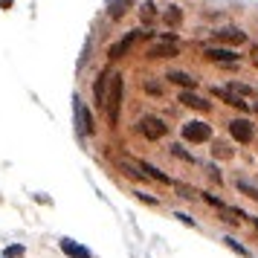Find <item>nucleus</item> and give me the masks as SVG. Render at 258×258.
Listing matches in <instances>:
<instances>
[{
    "label": "nucleus",
    "mask_w": 258,
    "mask_h": 258,
    "mask_svg": "<svg viewBox=\"0 0 258 258\" xmlns=\"http://www.w3.org/2000/svg\"><path fill=\"white\" fill-rule=\"evenodd\" d=\"M122 99H125V76L122 73H113L110 76V93L105 99V116L107 125H116L119 113H122Z\"/></svg>",
    "instance_id": "1"
},
{
    "label": "nucleus",
    "mask_w": 258,
    "mask_h": 258,
    "mask_svg": "<svg viewBox=\"0 0 258 258\" xmlns=\"http://www.w3.org/2000/svg\"><path fill=\"white\" fill-rule=\"evenodd\" d=\"M145 35H148V32H140V29H131V32H128L125 38H119L116 44H110V49H107V58H110V61L125 58V55L131 52V47H134V44H137L140 38H145Z\"/></svg>",
    "instance_id": "2"
},
{
    "label": "nucleus",
    "mask_w": 258,
    "mask_h": 258,
    "mask_svg": "<svg viewBox=\"0 0 258 258\" xmlns=\"http://www.w3.org/2000/svg\"><path fill=\"white\" fill-rule=\"evenodd\" d=\"M137 128H140V134L145 137V140H151V142L163 140L165 134H168V125H165L160 116H142Z\"/></svg>",
    "instance_id": "3"
},
{
    "label": "nucleus",
    "mask_w": 258,
    "mask_h": 258,
    "mask_svg": "<svg viewBox=\"0 0 258 258\" xmlns=\"http://www.w3.org/2000/svg\"><path fill=\"white\" fill-rule=\"evenodd\" d=\"M183 140L200 145V142L212 140V128L206 122H186V125H183Z\"/></svg>",
    "instance_id": "4"
},
{
    "label": "nucleus",
    "mask_w": 258,
    "mask_h": 258,
    "mask_svg": "<svg viewBox=\"0 0 258 258\" xmlns=\"http://www.w3.org/2000/svg\"><path fill=\"white\" fill-rule=\"evenodd\" d=\"M229 134H232L235 142H241V145H246V142H252V125H249V119H232L229 122Z\"/></svg>",
    "instance_id": "5"
},
{
    "label": "nucleus",
    "mask_w": 258,
    "mask_h": 258,
    "mask_svg": "<svg viewBox=\"0 0 258 258\" xmlns=\"http://www.w3.org/2000/svg\"><path fill=\"white\" fill-rule=\"evenodd\" d=\"M110 67H105V70L96 76V82H93V99H96V105L99 107H105V99H107V84H110Z\"/></svg>",
    "instance_id": "6"
},
{
    "label": "nucleus",
    "mask_w": 258,
    "mask_h": 258,
    "mask_svg": "<svg viewBox=\"0 0 258 258\" xmlns=\"http://www.w3.org/2000/svg\"><path fill=\"white\" fill-rule=\"evenodd\" d=\"M145 55H148L151 61H157V58H174V55H180V47H177V44H168V41H157V44L148 47Z\"/></svg>",
    "instance_id": "7"
},
{
    "label": "nucleus",
    "mask_w": 258,
    "mask_h": 258,
    "mask_svg": "<svg viewBox=\"0 0 258 258\" xmlns=\"http://www.w3.org/2000/svg\"><path fill=\"white\" fill-rule=\"evenodd\" d=\"M76 119H79V131H82V134H87V137H90V134L96 131V125H93V113H90V110L84 107V102L79 99V96H76Z\"/></svg>",
    "instance_id": "8"
},
{
    "label": "nucleus",
    "mask_w": 258,
    "mask_h": 258,
    "mask_svg": "<svg viewBox=\"0 0 258 258\" xmlns=\"http://www.w3.org/2000/svg\"><path fill=\"white\" fill-rule=\"evenodd\" d=\"M212 35L218 38V41H223V44H246V32L235 29V26H223L218 32H212Z\"/></svg>",
    "instance_id": "9"
},
{
    "label": "nucleus",
    "mask_w": 258,
    "mask_h": 258,
    "mask_svg": "<svg viewBox=\"0 0 258 258\" xmlns=\"http://www.w3.org/2000/svg\"><path fill=\"white\" fill-rule=\"evenodd\" d=\"M58 246H61V252H64V255H70V258H93L87 246L76 244L73 238H61V244H58Z\"/></svg>",
    "instance_id": "10"
},
{
    "label": "nucleus",
    "mask_w": 258,
    "mask_h": 258,
    "mask_svg": "<svg viewBox=\"0 0 258 258\" xmlns=\"http://www.w3.org/2000/svg\"><path fill=\"white\" fill-rule=\"evenodd\" d=\"M203 52H206V58H212V61H221V64H235V61H238V52H232V49L206 47Z\"/></svg>",
    "instance_id": "11"
},
{
    "label": "nucleus",
    "mask_w": 258,
    "mask_h": 258,
    "mask_svg": "<svg viewBox=\"0 0 258 258\" xmlns=\"http://www.w3.org/2000/svg\"><path fill=\"white\" fill-rule=\"evenodd\" d=\"M212 93L218 96V99H223L226 105H232V107H238V110H249V105H246L244 99H238L235 93H229L226 87H212Z\"/></svg>",
    "instance_id": "12"
},
{
    "label": "nucleus",
    "mask_w": 258,
    "mask_h": 258,
    "mask_svg": "<svg viewBox=\"0 0 258 258\" xmlns=\"http://www.w3.org/2000/svg\"><path fill=\"white\" fill-rule=\"evenodd\" d=\"M165 79H168V82H174V84H180V87H186V90H195V87H198V79H191V76L183 73V70H171Z\"/></svg>",
    "instance_id": "13"
},
{
    "label": "nucleus",
    "mask_w": 258,
    "mask_h": 258,
    "mask_svg": "<svg viewBox=\"0 0 258 258\" xmlns=\"http://www.w3.org/2000/svg\"><path fill=\"white\" fill-rule=\"evenodd\" d=\"M157 3L154 0H145L140 6V21H142V26H151V24H157Z\"/></svg>",
    "instance_id": "14"
},
{
    "label": "nucleus",
    "mask_w": 258,
    "mask_h": 258,
    "mask_svg": "<svg viewBox=\"0 0 258 258\" xmlns=\"http://www.w3.org/2000/svg\"><path fill=\"white\" fill-rule=\"evenodd\" d=\"M180 102H183L186 107H195V110H206V107H209V102H206V99L195 96L191 90H183V93H180Z\"/></svg>",
    "instance_id": "15"
},
{
    "label": "nucleus",
    "mask_w": 258,
    "mask_h": 258,
    "mask_svg": "<svg viewBox=\"0 0 258 258\" xmlns=\"http://www.w3.org/2000/svg\"><path fill=\"white\" fill-rule=\"evenodd\" d=\"M140 168H145V177H151V180L163 183V186H168V183H171V177L165 174V171H160L157 165H151V163H140Z\"/></svg>",
    "instance_id": "16"
},
{
    "label": "nucleus",
    "mask_w": 258,
    "mask_h": 258,
    "mask_svg": "<svg viewBox=\"0 0 258 258\" xmlns=\"http://www.w3.org/2000/svg\"><path fill=\"white\" fill-rule=\"evenodd\" d=\"M107 6H110V9H107L110 18H122V15L134 6V0H107Z\"/></svg>",
    "instance_id": "17"
},
{
    "label": "nucleus",
    "mask_w": 258,
    "mask_h": 258,
    "mask_svg": "<svg viewBox=\"0 0 258 258\" xmlns=\"http://www.w3.org/2000/svg\"><path fill=\"white\" fill-rule=\"evenodd\" d=\"M235 188H238L241 195H246V198H252L258 203V186H255V183H249V180L241 177V180H235Z\"/></svg>",
    "instance_id": "18"
},
{
    "label": "nucleus",
    "mask_w": 258,
    "mask_h": 258,
    "mask_svg": "<svg viewBox=\"0 0 258 258\" xmlns=\"http://www.w3.org/2000/svg\"><path fill=\"white\" fill-rule=\"evenodd\" d=\"M223 244L229 246L232 252H238V255H244V258H249V255H252V252H249V246H244L241 241H238V238H232V235H223Z\"/></svg>",
    "instance_id": "19"
},
{
    "label": "nucleus",
    "mask_w": 258,
    "mask_h": 258,
    "mask_svg": "<svg viewBox=\"0 0 258 258\" xmlns=\"http://www.w3.org/2000/svg\"><path fill=\"white\" fill-rule=\"evenodd\" d=\"M163 21H165L168 26H177L180 21H183V9H180V6H165Z\"/></svg>",
    "instance_id": "20"
},
{
    "label": "nucleus",
    "mask_w": 258,
    "mask_h": 258,
    "mask_svg": "<svg viewBox=\"0 0 258 258\" xmlns=\"http://www.w3.org/2000/svg\"><path fill=\"white\" fill-rule=\"evenodd\" d=\"M229 93H235L238 99H241V96H255V90H252V87H246V84L232 82V84H229Z\"/></svg>",
    "instance_id": "21"
},
{
    "label": "nucleus",
    "mask_w": 258,
    "mask_h": 258,
    "mask_svg": "<svg viewBox=\"0 0 258 258\" xmlns=\"http://www.w3.org/2000/svg\"><path fill=\"white\" fill-rule=\"evenodd\" d=\"M168 151H171V157H177V160H186V163H198V160H195V157H191V154H188L186 148H180V145H171Z\"/></svg>",
    "instance_id": "22"
},
{
    "label": "nucleus",
    "mask_w": 258,
    "mask_h": 258,
    "mask_svg": "<svg viewBox=\"0 0 258 258\" xmlns=\"http://www.w3.org/2000/svg\"><path fill=\"white\" fill-rule=\"evenodd\" d=\"M212 154H215V157H232V148H229V145H226V142H215V148H212Z\"/></svg>",
    "instance_id": "23"
},
{
    "label": "nucleus",
    "mask_w": 258,
    "mask_h": 258,
    "mask_svg": "<svg viewBox=\"0 0 258 258\" xmlns=\"http://www.w3.org/2000/svg\"><path fill=\"white\" fill-rule=\"evenodd\" d=\"M145 93L148 96H163L165 90H163V84L160 82H145Z\"/></svg>",
    "instance_id": "24"
},
{
    "label": "nucleus",
    "mask_w": 258,
    "mask_h": 258,
    "mask_svg": "<svg viewBox=\"0 0 258 258\" xmlns=\"http://www.w3.org/2000/svg\"><path fill=\"white\" fill-rule=\"evenodd\" d=\"M119 168H122V171H125L128 177H134V180H142V177H145L142 171H137V168H134L131 163H119Z\"/></svg>",
    "instance_id": "25"
},
{
    "label": "nucleus",
    "mask_w": 258,
    "mask_h": 258,
    "mask_svg": "<svg viewBox=\"0 0 258 258\" xmlns=\"http://www.w3.org/2000/svg\"><path fill=\"white\" fill-rule=\"evenodd\" d=\"M3 255H6V258H21V255H24V246H21V244L6 246V249H3Z\"/></svg>",
    "instance_id": "26"
},
{
    "label": "nucleus",
    "mask_w": 258,
    "mask_h": 258,
    "mask_svg": "<svg viewBox=\"0 0 258 258\" xmlns=\"http://www.w3.org/2000/svg\"><path fill=\"white\" fill-rule=\"evenodd\" d=\"M177 195H180V198H186V200L195 198V191H191V188H188L186 183H177Z\"/></svg>",
    "instance_id": "27"
},
{
    "label": "nucleus",
    "mask_w": 258,
    "mask_h": 258,
    "mask_svg": "<svg viewBox=\"0 0 258 258\" xmlns=\"http://www.w3.org/2000/svg\"><path fill=\"white\" fill-rule=\"evenodd\" d=\"M174 218H177V221H183L186 226H198V223H195V218H191V215H186V212H174Z\"/></svg>",
    "instance_id": "28"
},
{
    "label": "nucleus",
    "mask_w": 258,
    "mask_h": 258,
    "mask_svg": "<svg viewBox=\"0 0 258 258\" xmlns=\"http://www.w3.org/2000/svg\"><path fill=\"white\" fill-rule=\"evenodd\" d=\"M137 198H140L142 203H148V206H160V200L151 198V195H145V191H137Z\"/></svg>",
    "instance_id": "29"
},
{
    "label": "nucleus",
    "mask_w": 258,
    "mask_h": 258,
    "mask_svg": "<svg viewBox=\"0 0 258 258\" xmlns=\"http://www.w3.org/2000/svg\"><path fill=\"white\" fill-rule=\"evenodd\" d=\"M206 171H209V177L215 180V183H223V177H221V171H218V165H206Z\"/></svg>",
    "instance_id": "30"
},
{
    "label": "nucleus",
    "mask_w": 258,
    "mask_h": 258,
    "mask_svg": "<svg viewBox=\"0 0 258 258\" xmlns=\"http://www.w3.org/2000/svg\"><path fill=\"white\" fill-rule=\"evenodd\" d=\"M255 110H258V105H255Z\"/></svg>",
    "instance_id": "31"
}]
</instances>
